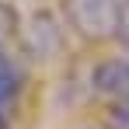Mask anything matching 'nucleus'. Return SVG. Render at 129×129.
Returning <instances> with one entry per match:
<instances>
[{"label":"nucleus","mask_w":129,"mask_h":129,"mask_svg":"<svg viewBox=\"0 0 129 129\" xmlns=\"http://www.w3.org/2000/svg\"><path fill=\"white\" fill-rule=\"evenodd\" d=\"M0 129H11V112L0 108Z\"/></svg>","instance_id":"6"},{"label":"nucleus","mask_w":129,"mask_h":129,"mask_svg":"<svg viewBox=\"0 0 129 129\" xmlns=\"http://www.w3.org/2000/svg\"><path fill=\"white\" fill-rule=\"evenodd\" d=\"M108 126L129 129V105L126 101H112V105H108Z\"/></svg>","instance_id":"5"},{"label":"nucleus","mask_w":129,"mask_h":129,"mask_svg":"<svg viewBox=\"0 0 129 129\" xmlns=\"http://www.w3.org/2000/svg\"><path fill=\"white\" fill-rule=\"evenodd\" d=\"M87 87L91 94L112 101H126L129 105V56H105L91 66L87 73Z\"/></svg>","instance_id":"2"},{"label":"nucleus","mask_w":129,"mask_h":129,"mask_svg":"<svg viewBox=\"0 0 129 129\" xmlns=\"http://www.w3.org/2000/svg\"><path fill=\"white\" fill-rule=\"evenodd\" d=\"M80 129H115V126H80Z\"/></svg>","instance_id":"7"},{"label":"nucleus","mask_w":129,"mask_h":129,"mask_svg":"<svg viewBox=\"0 0 129 129\" xmlns=\"http://www.w3.org/2000/svg\"><path fill=\"white\" fill-rule=\"evenodd\" d=\"M28 87V70H24L18 52H0V108H11L21 101Z\"/></svg>","instance_id":"3"},{"label":"nucleus","mask_w":129,"mask_h":129,"mask_svg":"<svg viewBox=\"0 0 129 129\" xmlns=\"http://www.w3.org/2000/svg\"><path fill=\"white\" fill-rule=\"evenodd\" d=\"M112 42L129 56V0L119 4V28H115V39H112Z\"/></svg>","instance_id":"4"},{"label":"nucleus","mask_w":129,"mask_h":129,"mask_svg":"<svg viewBox=\"0 0 129 129\" xmlns=\"http://www.w3.org/2000/svg\"><path fill=\"white\" fill-rule=\"evenodd\" d=\"M119 4L122 0H63V18L84 42H112L119 28Z\"/></svg>","instance_id":"1"}]
</instances>
